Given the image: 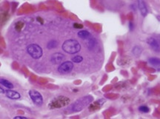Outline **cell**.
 <instances>
[{
  "label": "cell",
  "instance_id": "10",
  "mask_svg": "<svg viewBox=\"0 0 160 119\" xmlns=\"http://www.w3.org/2000/svg\"><path fill=\"white\" fill-rule=\"evenodd\" d=\"M65 59V55L62 54L61 53H55L53 54L51 57V62L54 64H60L62 62V61Z\"/></svg>",
  "mask_w": 160,
  "mask_h": 119
},
{
  "label": "cell",
  "instance_id": "24",
  "mask_svg": "<svg viewBox=\"0 0 160 119\" xmlns=\"http://www.w3.org/2000/svg\"><path fill=\"white\" fill-rule=\"evenodd\" d=\"M37 21L38 22H40L41 24H43V21H42V19L41 17H37Z\"/></svg>",
  "mask_w": 160,
  "mask_h": 119
},
{
  "label": "cell",
  "instance_id": "21",
  "mask_svg": "<svg viewBox=\"0 0 160 119\" xmlns=\"http://www.w3.org/2000/svg\"><path fill=\"white\" fill-rule=\"evenodd\" d=\"M73 27L76 29H82L83 27V25L82 24L76 23H76H73Z\"/></svg>",
  "mask_w": 160,
  "mask_h": 119
},
{
  "label": "cell",
  "instance_id": "14",
  "mask_svg": "<svg viewBox=\"0 0 160 119\" xmlns=\"http://www.w3.org/2000/svg\"><path fill=\"white\" fill-rule=\"evenodd\" d=\"M78 36L83 39H89L91 37V34H90V32H88V30H80L78 32Z\"/></svg>",
  "mask_w": 160,
  "mask_h": 119
},
{
  "label": "cell",
  "instance_id": "11",
  "mask_svg": "<svg viewBox=\"0 0 160 119\" xmlns=\"http://www.w3.org/2000/svg\"><path fill=\"white\" fill-rule=\"evenodd\" d=\"M138 8L142 16L145 17L148 15V10L146 4L144 1H138Z\"/></svg>",
  "mask_w": 160,
  "mask_h": 119
},
{
  "label": "cell",
  "instance_id": "25",
  "mask_svg": "<svg viewBox=\"0 0 160 119\" xmlns=\"http://www.w3.org/2000/svg\"><path fill=\"white\" fill-rule=\"evenodd\" d=\"M157 19H158V20L160 22V16H157Z\"/></svg>",
  "mask_w": 160,
  "mask_h": 119
},
{
  "label": "cell",
  "instance_id": "5",
  "mask_svg": "<svg viewBox=\"0 0 160 119\" xmlns=\"http://www.w3.org/2000/svg\"><path fill=\"white\" fill-rule=\"evenodd\" d=\"M28 94L30 99L32 100L34 104H36V106H39V107L42 105V104H43V98H42V94L40 92L35 90H29Z\"/></svg>",
  "mask_w": 160,
  "mask_h": 119
},
{
  "label": "cell",
  "instance_id": "2",
  "mask_svg": "<svg viewBox=\"0 0 160 119\" xmlns=\"http://www.w3.org/2000/svg\"><path fill=\"white\" fill-rule=\"evenodd\" d=\"M63 51L68 54H75L81 51V44L77 40L68 39L66 40L62 46Z\"/></svg>",
  "mask_w": 160,
  "mask_h": 119
},
{
  "label": "cell",
  "instance_id": "22",
  "mask_svg": "<svg viewBox=\"0 0 160 119\" xmlns=\"http://www.w3.org/2000/svg\"><path fill=\"white\" fill-rule=\"evenodd\" d=\"M13 119H28L27 118L24 117V116H16Z\"/></svg>",
  "mask_w": 160,
  "mask_h": 119
},
{
  "label": "cell",
  "instance_id": "3",
  "mask_svg": "<svg viewBox=\"0 0 160 119\" xmlns=\"http://www.w3.org/2000/svg\"><path fill=\"white\" fill-rule=\"evenodd\" d=\"M71 103V99L64 96H59L54 98L48 104V108L51 109H60V108L67 107Z\"/></svg>",
  "mask_w": 160,
  "mask_h": 119
},
{
  "label": "cell",
  "instance_id": "18",
  "mask_svg": "<svg viewBox=\"0 0 160 119\" xmlns=\"http://www.w3.org/2000/svg\"><path fill=\"white\" fill-rule=\"evenodd\" d=\"M139 110L140 112H143V113H148V112H150V109H149L148 107H147V106H141L139 107Z\"/></svg>",
  "mask_w": 160,
  "mask_h": 119
},
{
  "label": "cell",
  "instance_id": "20",
  "mask_svg": "<svg viewBox=\"0 0 160 119\" xmlns=\"http://www.w3.org/2000/svg\"><path fill=\"white\" fill-rule=\"evenodd\" d=\"M72 61L74 63H80L83 61V57L81 56V55H76L72 59Z\"/></svg>",
  "mask_w": 160,
  "mask_h": 119
},
{
  "label": "cell",
  "instance_id": "19",
  "mask_svg": "<svg viewBox=\"0 0 160 119\" xmlns=\"http://www.w3.org/2000/svg\"><path fill=\"white\" fill-rule=\"evenodd\" d=\"M96 44V41L94 39H93V38H91L88 42V46L89 48H93Z\"/></svg>",
  "mask_w": 160,
  "mask_h": 119
},
{
  "label": "cell",
  "instance_id": "23",
  "mask_svg": "<svg viewBox=\"0 0 160 119\" xmlns=\"http://www.w3.org/2000/svg\"><path fill=\"white\" fill-rule=\"evenodd\" d=\"M133 27H134V25H133V24L131 22H129V29H130V30H133Z\"/></svg>",
  "mask_w": 160,
  "mask_h": 119
},
{
  "label": "cell",
  "instance_id": "9",
  "mask_svg": "<svg viewBox=\"0 0 160 119\" xmlns=\"http://www.w3.org/2000/svg\"><path fill=\"white\" fill-rule=\"evenodd\" d=\"M106 102V100L104 98H100L99 100L96 101H93V102L91 103L89 106H88V109L90 111H95L97 110V109H100V108L102 107L103 104Z\"/></svg>",
  "mask_w": 160,
  "mask_h": 119
},
{
  "label": "cell",
  "instance_id": "17",
  "mask_svg": "<svg viewBox=\"0 0 160 119\" xmlns=\"http://www.w3.org/2000/svg\"><path fill=\"white\" fill-rule=\"evenodd\" d=\"M24 22H22V21H19V22H17L15 24V29L16 30H17L18 32L21 31V30L22 29V27H24Z\"/></svg>",
  "mask_w": 160,
  "mask_h": 119
},
{
  "label": "cell",
  "instance_id": "13",
  "mask_svg": "<svg viewBox=\"0 0 160 119\" xmlns=\"http://www.w3.org/2000/svg\"><path fill=\"white\" fill-rule=\"evenodd\" d=\"M0 83H1L2 85H3L4 87L8 88V90H12L14 88V84H12L10 81H9L8 80H6L5 79H2H2H0Z\"/></svg>",
  "mask_w": 160,
  "mask_h": 119
},
{
  "label": "cell",
  "instance_id": "6",
  "mask_svg": "<svg viewBox=\"0 0 160 119\" xmlns=\"http://www.w3.org/2000/svg\"><path fill=\"white\" fill-rule=\"evenodd\" d=\"M73 68V64L71 61H67L60 64L58 67V72L62 74L69 73Z\"/></svg>",
  "mask_w": 160,
  "mask_h": 119
},
{
  "label": "cell",
  "instance_id": "7",
  "mask_svg": "<svg viewBox=\"0 0 160 119\" xmlns=\"http://www.w3.org/2000/svg\"><path fill=\"white\" fill-rule=\"evenodd\" d=\"M0 91H1V93L4 94L8 98L13 99V100H17V99H19L21 98V94L17 91L13 90H5L1 87H0Z\"/></svg>",
  "mask_w": 160,
  "mask_h": 119
},
{
  "label": "cell",
  "instance_id": "15",
  "mask_svg": "<svg viewBox=\"0 0 160 119\" xmlns=\"http://www.w3.org/2000/svg\"><path fill=\"white\" fill-rule=\"evenodd\" d=\"M132 53H133V54L135 56L138 57L141 53V48L140 47H139V46H135L133 48V50H132Z\"/></svg>",
  "mask_w": 160,
  "mask_h": 119
},
{
  "label": "cell",
  "instance_id": "8",
  "mask_svg": "<svg viewBox=\"0 0 160 119\" xmlns=\"http://www.w3.org/2000/svg\"><path fill=\"white\" fill-rule=\"evenodd\" d=\"M147 43L148 44V45L151 47L153 51L155 52H160V44L158 41L153 38V37H149L147 39Z\"/></svg>",
  "mask_w": 160,
  "mask_h": 119
},
{
  "label": "cell",
  "instance_id": "4",
  "mask_svg": "<svg viewBox=\"0 0 160 119\" xmlns=\"http://www.w3.org/2000/svg\"><path fill=\"white\" fill-rule=\"evenodd\" d=\"M27 52L33 59H38L42 57V49L36 44H30L27 47Z\"/></svg>",
  "mask_w": 160,
  "mask_h": 119
},
{
  "label": "cell",
  "instance_id": "1",
  "mask_svg": "<svg viewBox=\"0 0 160 119\" xmlns=\"http://www.w3.org/2000/svg\"><path fill=\"white\" fill-rule=\"evenodd\" d=\"M93 97L92 96H85L77 99L73 104L71 105V109L72 112H79L84 109L86 107L89 106L93 102Z\"/></svg>",
  "mask_w": 160,
  "mask_h": 119
},
{
  "label": "cell",
  "instance_id": "12",
  "mask_svg": "<svg viewBox=\"0 0 160 119\" xmlns=\"http://www.w3.org/2000/svg\"><path fill=\"white\" fill-rule=\"evenodd\" d=\"M149 64L155 68L157 70L160 71V59L158 58H150L148 59Z\"/></svg>",
  "mask_w": 160,
  "mask_h": 119
},
{
  "label": "cell",
  "instance_id": "16",
  "mask_svg": "<svg viewBox=\"0 0 160 119\" xmlns=\"http://www.w3.org/2000/svg\"><path fill=\"white\" fill-rule=\"evenodd\" d=\"M58 45V42L56 40H51L47 43V47L48 49H54L56 48Z\"/></svg>",
  "mask_w": 160,
  "mask_h": 119
}]
</instances>
